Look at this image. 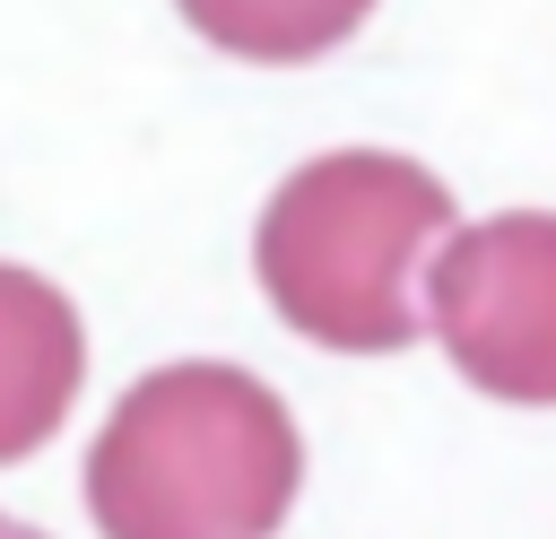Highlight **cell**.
<instances>
[{
    "mask_svg": "<svg viewBox=\"0 0 556 539\" xmlns=\"http://www.w3.org/2000/svg\"><path fill=\"white\" fill-rule=\"evenodd\" d=\"M304 487L287 400L217 356L139 374L87 443V513L104 539H269Z\"/></svg>",
    "mask_w": 556,
    "mask_h": 539,
    "instance_id": "6da1fadb",
    "label": "cell"
},
{
    "mask_svg": "<svg viewBox=\"0 0 556 539\" xmlns=\"http://www.w3.org/2000/svg\"><path fill=\"white\" fill-rule=\"evenodd\" d=\"M452 235V183L391 148H330L295 165L261 226L252 270L269 313L339 356H391L426 330L417 278Z\"/></svg>",
    "mask_w": 556,
    "mask_h": 539,
    "instance_id": "7a4b0ae2",
    "label": "cell"
},
{
    "mask_svg": "<svg viewBox=\"0 0 556 539\" xmlns=\"http://www.w3.org/2000/svg\"><path fill=\"white\" fill-rule=\"evenodd\" d=\"M426 330L469 391L556 409V209L452 226L426 261Z\"/></svg>",
    "mask_w": 556,
    "mask_h": 539,
    "instance_id": "3957f363",
    "label": "cell"
},
{
    "mask_svg": "<svg viewBox=\"0 0 556 539\" xmlns=\"http://www.w3.org/2000/svg\"><path fill=\"white\" fill-rule=\"evenodd\" d=\"M78 383H87L78 304L52 278L0 261V469L26 461V452H43L61 435Z\"/></svg>",
    "mask_w": 556,
    "mask_h": 539,
    "instance_id": "277c9868",
    "label": "cell"
},
{
    "mask_svg": "<svg viewBox=\"0 0 556 539\" xmlns=\"http://www.w3.org/2000/svg\"><path fill=\"white\" fill-rule=\"evenodd\" d=\"M174 9L191 17L200 43H217L235 61H269V70L321 61L374 17V0H174Z\"/></svg>",
    "mask_w": 556,
    "mask_h": 539,
    "instance_id": "5b68a950",
    "label": "cell"
},
{
    "mask_svg": "<svg viewBox=\"0 0 556 539\" xmlns=\"http://www.w3.org/2000/svg\"><path fill=\"white\" fill-rule=\"evenodd\" d=\"M0 539H43V530H26L17 513H0Z\"/></svg>",
    "mask_w": 556,
    "mask_h": 539,
    "instance_id": "8992f818",
    "label": "cell"
}]
</instances>
